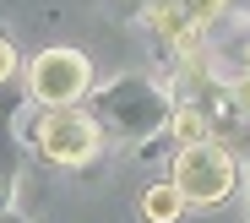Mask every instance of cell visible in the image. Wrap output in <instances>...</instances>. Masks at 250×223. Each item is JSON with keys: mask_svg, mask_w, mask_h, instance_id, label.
<instances>
[{"mask_svg": "<svg viewBox=\"0 0 250 223\" xmlns=\"http://www.w3.org/2000/svg\"><path fill=\"white\" fill-rule=\"evenodd\" d=\"M93 114L104 120V131L142 142V136H152V131H163V125L174 120V104H169V93H163L158 82L120 76V82H109L104 93L93 98Z\"/></svg>", "mask_w": 250, "mask_h": 223, "instance_id": "cell-1", "label": "cell"}, {"mask_svg": "<svg viewBox=\"0 0 250 223\" xmlns=\"http://www.w3.org/2000/svg\"><path fill=\"white\" fill-rule=\"evenodd\" d=\"M234 180H239V163H234V153H229L223 142H212V136L174 153V185L185 191L190 207H223L229 191H234Z\"/></svg>", "mask_w": 250, "mask_h": 223, "instance_id": "cell-2", "label": "cell"}, {"mask_svg": "<svg viewBox=\"0 0 250 223\" xmlns=\"http://www.w3.org/2000/svg\"><path fill=\"white\" fill-rule=\"evenodd\" d=\"M87 87H93V66L76 49H44L27 66V98L38 109H65L76 98H87Z\"/></svg>", "mask_w": 250, "mask_h": 223, "instance_id": "cell-3", "label": "cell"}, {"mask_svg": "<svg viewBox=\"0 0 250 223\" xmlns=\"http://www.w3.org/2000/svg\"><path fill=\"white\" fill-rule=\"evenodd\" d=\"M33 142H38V153H44L49 163H87L98 153V142H104V120L93 109L65 104V109H49L44 120H38Z\"/></svg>", "mask_w": 250, "mask_h": 223, "instance_id": "cell-4", "label": "cell"}, {"mask_svg": "<svg viewBox=\"0 0 250 223\" xmlns=\"http://www.w3.org/2000/svg\"><path fill=\"white\" fill-rule=\"evenodd\" d=\"M185 207H190V201H185V191H180L174 180H163V185H147V191H142V218H147V223H174Z\"/></svg>", "mask_w": 250, "mask_h": 223, "instance_id": "cell-5", "label": "cell"}, {"mask_svg": "<svg viewBox=\"0 0 250 223\" xmlns=\"http://www.w3.org/2000/svg\"><path fill=\"white\" fill-rule=\"evenodd\" d=\"M169 131L180 136V147H190V142H207V136H212V120H207L196 104H180L174 120H169Z\"/></svg>", "mask_w": 250, "mask_h": 223, "instance_id": "cell-6", "label": "cell"}, {"mask_svg": "<svg viewBox=\"0 0 250 223\" xmlns=\"http://www.w3.org/2000/svg\"><path fill=\"white\" fill-rule=\"evenodd\" d=\"M11 76H17V49L0 38V82H11Z\"/></svg>", "mask_w": 250, "mask_h": 223, "instance_id": "cell-7", "label": "cell"}]
</instances>
